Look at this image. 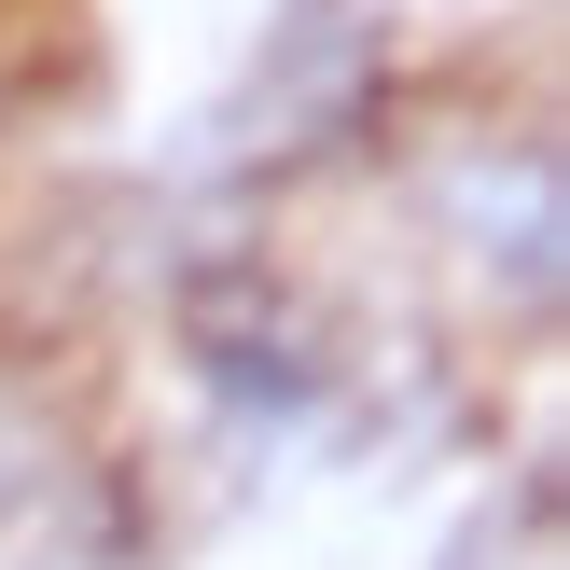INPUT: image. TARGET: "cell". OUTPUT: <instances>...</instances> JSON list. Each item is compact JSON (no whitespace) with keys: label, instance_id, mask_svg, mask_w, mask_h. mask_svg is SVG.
Returning <instances> with one entry per match:
<instances>
[{"label":"cell","instance_id":"1","mask_svg":"<svg viewBox=\"0 0 570 570\" xmlns=\"http://www.w3.org/2000/svg\"><path fill=\"white\" fill-rule=\"evenodd\" d=\"M181 348L209 376V404H237V417H321V390H334V334L278 293V265H237V250L181 278Z\"/></svg>","mask_w":570,"mask_h":570},{"label":"cell","instance_id":"2","mask_svg":"<svg viewBox=\"0 0 570 570\" xmlns=\"http://www.w3.org/2000/svg\"><path fill=\"white\" fill-rule=\"evenodd\" d=\"M376 83H390V28L362 0H293L237 83V139L250 154H321V139H348L376 111Z\"/></svg>","mask_w":570,"mask_h":570}]
</instances>
